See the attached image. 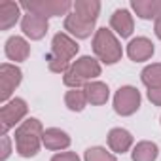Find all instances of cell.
I'll use <instances>...</instances> for the list:
<instances>
[{"mask_svg": "<svg viewBox=\"0 0 161 161\" xmlns=\"http://www.w3.org/2000/svg\"><path fill=\"white\" fill-rule=\"evenodd\" d=\"M97 76H101L99 61L89 55H84L70 64V68L63 76V82L70 89H84L89 82H95Z\"/></svg>", "mask_w": 161, "mask_h": 161, "instance_id": "obj_1", "label": "cell"}, {"mask_svg": "<svg viewBox=\"0 0 161 161\" xmlns=\"http://www.w3.org/2000/svg\"><path fill=\"white\" fill-rule=\"evenodd\" d=\"M153 51H155V49H153V44H152V40H148L146 36H136V38H133V40L127 44V55H129V59L135 61V63H142V61L152 59Z\"/></svg>", "mask_w": 161, "mask_h": 161, "instance_id": "obj_10", "label": "cell"}, {"mask_svg": "<svg viewBox=\"0 0 161 161\" xmlns=\"http://www.w3.org/2000/svg\"><path fill=\"white\" fill-rule=\"evenodd\" d=\"M148 99H150V103H152V104L161 106V87L148 89Z\"/></svg>", "mask_w": 161, "mask_h": 161, "instance_id": "obj_26", "label": "cell"}, {"mask_svg": "<svg viewBox=\"0 0 161 161\" xmlns=\"http://www.w3.org/2000/svg\"><path fill=\"white\" fill-rule=\"evenodd\" d=\"M153 32H155V36L161 40V19L155 21V25H153Z\"/></svg>", "mask_w": 161, "mask_h": 161, "instance_id": "obj_27", "label": "cell"}, {"mask_svg": "<svg viewBox=\"0 0 161 161\" xmlns=\"http://www.w3.org/2000/svg\"><path fill=\"white\" fill-rule=\"evenodd\" d=\"M74 4L68 0H23L21 8L44 17H55V15H68V10Z\"/></svg>", "mask_w": 161, "mask_h": 161, "instance_id": "obj_4", "label": "cell"}, {"mask_svg": "<svg viewBox=\"0 0 161 161\" xmlns=\"http://www.w3.org/2000/svg\"><path fill=\"white\" fill-rule=\"evenodd\" d=\"M19 10H21V4L17 2H12V0H2L0 2V31H8L17 23L21 15Z\"/></svg>", "mask_w": 161, "mask_h": 161, "instance_id": "obj_17", "label": "cell"}, {"mask_svg": "<svg viewBox=\"0 0 161 161\" xmlns=\"http://www.w3.org/2000/svg\"><path fill=\"white\" fill-rule=\"evenodd\" d=\"M4 51H6V57L10 61L21 63V61H27V57L31 53V46H29V42L23 36H10L6 40Z\"/></svg>", "mask_w": 161, "mask_h": 161, "instance_id": "obj_11", "label": "cell"}, {"mask_svg": "<svg viewBox=\"0 0 161 161\" xmlns=\"http://www.w3.org/2000/svg\"><path fill=\"white\" fill-rule=\"evenodd\" d=\"M93 51L104 64H116L118 61H121V55H123L119 40L106 27H103V29H99L95 32V36H93Z\"/></svg>", "mask_w": 161, "mask_h": 161, "instance_id": "obj_3", "label": "cell"}, {"mask_svg": "<svg viewBox=\"0 0 161 161\" xmlns=\"http://www.w3.org/2000/svg\"><path fill=\"white\" fill-rule=\"evenodd\" d=\"M21 29H23L25 36H29L31 40H42L49 29V23H47V17L27 12L21 19Z\"/></svg>", "mask_w": 161, "mask_h": 161, "instance_id": "obj_9", "label": "cell"}, {"mask_svg": "<svg viewBox=\"0 0 161 161\" xmlns=\"http://www.w3.org/2000/svg\"><path fill=\"white\" fill-rule=\"evenodd\" d=\"M29 112V106L23 99L15 97L8 101L2 108H0V127H2V135H8L12 127H15Z\"/></svg>", "mask_w": 161, "mask_h": 161, "instance_id": "obj_5", "label": "cell"}, {"mask_svg": "<svg viewBox=\"0 0 161 161\" xmlns=\"http://www.w3.org/2000/svg\"><path fill=\"white\" fill-rule=\"evenodd\" d=\"M140 80H142V84H144L148 89L161 87V63L148 64V66L140 72Z\"/></svg>", "mask_w": 161, "mask_h": 161, "instance_id": "obj_21", "label": "cell"}, {"mask_svg": "<svg viewBox=\"0 0 161 161\" xmlns=\"http://www.w3.org/2000/svg\"><path fill=\"white\" fill-rule=\"evenodd\" d=\"M21 80H23L21 68H17L15 64H10V63L0 64V101L4 104L10 101L12 93L21 84Z\"/></svg>", "mask_w": 161, "mask_h": 161, "instance_id": "obj_7", "label": "cell"}, {"mask_svg": "<svg viewBox=\"0 0 161 161\" xmlns=\"http://www.w3.org/2000/svg\"><path fill=\"white\" fill-rule=\"evenodd\" d=\"M84 91H86V95H87V103H91V104H95V106L104 104V103L108 101V97H110V89H108V86L103 84V82H89V84L84 87Z\"/></svg>", "mask_w": 161, "mask_h": 161, "instance_id": "obj_19", "label": "cell"}, {"mask_svg": "<svg viewBox=\"0 0 161 161\" xmlns=\"http://www.w3.org/2000/svg\"><path fill=\"white\" fill-rule=\"evenodd\" d=\"M140 108V91L133 86H123L114 95V110L119 116H133Z\"/></svg>", "mask_w": 161, "mask_h": 161, "instance_id": "obj_6", "label": "cell"}, {"mask_svg": "<svg viewBox=\"0 0 161 161\" xmlns=\"http://www.w3.org/2000/svg\"><path fill=\"white\" fill-rule=\"evenodd\" d=\"M80 46L74 38H70L66 32H57L51 40V55L57 57V59H63L66 63H70V59L78 53Z\"/></svg>", "mask_w": 161, "mask_h": 161, "instance_id": "obj_8", "label": "cell"}, {"mask_svg": "<svg viewBox=\"0 0 161 161\" xmlns=\"http://www.w3.org/2000/svg\"><path fill=\"white\" fill-rule=\"evenodd\" d=\"M108 146H110V150L116 152V153H125V152L133 146V135H131L127 129L114 127V129L108 133Z\"/></svg>", "mask_w": 161, "mask_h": 161, "instance_id": "obj_16", "label": "cell"}, {"mask_svg": "<svg viewBox=\"0 0 161 161\" xmlns=\"http://www.w3.org/2000/svg\"><path fill=\"white\" fill-rule=\"evenodd\" d=\"M157 155H159V148L155 142H150V140L138 142L131 152L133 161H155Z\"/></svg>", "mask_w": 161, "mask_h": 161, "instance_id": "obj_20", "label": "cell"}, {"mask_svg": "<svg viewBox=\"0 0 161 161\" xmlns=\"http://www.w3.org/2000/svg\"><path fill=\"white\" fill-rule=\"evenodd\" d=\"M64 29H66L72 36L84 40V38H89V36H91V32H93V29H95V23H89V21L82 19L80 15H76V14L72 12V14H68V15L64 17Z\"/></svg>", "mask_w": 161, "mask_h": 161, "instance_id": "obj_12", "label": "cell"}, {"mask_svg": "<svg viewBox=\"0 0 161 161\" xmlns=\"http://www.w3.org/2000/svg\"><path fill=\"white\" fill-rule=\"evenodd\" d=\"M51 161H80V157L74 152H61V153H55Z\"/></svg>", "mask_w": 161, "mask_h": 161, "instance_id": "obj_25", "label": "cell"}, {"mask_svg": "<svg viewBox=\"0 0 161 161\" xmlns=\"http://www.w3.org/2000/svg\"><path fill=\"white\" fill-rule=\"evenodd\" d=\"M131 8L140 19H161V0H131Z\"/></svg>", "mask_w": 161, "mask_h": 161, "instance_id": "obj_15", "label": "cell"}, {"mask_svg": "<svg viewBox=\"0 0 161 161\" xmlns=\"http://www.w3.org/2000/svg\"><path fill=\"white\" fill-rule=\"evenodd\" d=\"M42 144H44L47 150H53V152L64 150V148L70 146V136H68L64 131L57 129V127H49V129H44Z\"/></svg>", "mask_w": 161, "mask_h": 161, "instance_id": "obj_14", "label": "cell"}, {"mask_svg": "<svg viewBox=\"0 0 161 161\" xmlns=\"http://www.w3.org/2000/svg\"><path fill=\"white\" fill-rule=\"evenodd\" d=\"M44 127L40 119L29 118L15 129V150L21 157H34L42 146Z\"/></svg>", "mask_w": 161, "mask_h": 161, "instance_id": "obj_2", "label": "cell"}, {"mask_svg": "<svg viewBox=\"0 0 161 161\" xmlns=\"http://www.w3.org/2000/svg\"><path fill=\"white\" fill-rule=\"evenodd\" d=\"M72 8H74L76 15H80L82 19H86L89 23H95L99 14H101V2L99 0H76Z\"/></svg>", "mask_w": 161, "mask_h": 161, "instance_id": "obj_18", "label": "cell"}, {"mask_svg": "<svg viewBox=\"0 0 161 161\" xmlns=\"http://www.w3.org/2000/svg\"><path fill=\"white\" fill-rule=\"evenodd\" d=\"M64 104L72 112H82L87 106V95L84 89H70L64 95Z\"/></svg>", "mask_w": 161, "mask_h": 161, "instance_id": "obj_22", "label": "cell"}, {"mask_svg": "<svg viewBox=\"0 0 161 161\" xmlns=\"http://www.w3.org/2000/svg\"><path fill=\"white\" fill-rule=\"evenodd\" d=\"M0 142H2V153H0V159L6 161L12 153V140L8 135H2V138H0Z\"/></svg>", "mask_w": 161, "mask_h": 161, "instance_id": "obj_24", "label": "cell"}, {"mask_svg": "<svg viewBox=\"0 0 161 161\" xmlns=\"http://www.w3.org/2000/svg\"><path fill=\"white\" fill-rule=\"evenodd\" d=\"M86 161H118L114 153L106 152V148L103 146H93L89 150H86Z\"/></svg>", "mask_w": 161, "mask_h": 161, "instance_id": "obj_23", "label": "cell"}, {"mask_svg": "<svg viewBox=\"0 0 161 161\" xmlns=\"http://www.w3.org/2000/svg\"><path fill=\"white\" fill-rule=\"evenodd\" d=\"M110 27L112 31H116L121 38H127L133 34V29H135V21H133V15L127 12V10H116L110 17Z\"/></svg>", "mask_w": 161, "mask_h": 161, "instance_id": "obj_13", "label": "cell"}]
</instances>
